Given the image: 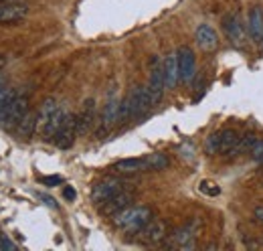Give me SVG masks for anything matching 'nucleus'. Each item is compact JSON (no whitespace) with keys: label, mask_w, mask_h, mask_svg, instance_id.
<instances>
[{"label":"nucleus","mask_w":263,"mask_h":251,"mask_svg":"<svg viewBox=\"0 0 263 251\" xmlns=\"http://www.w3.org/2000/svg\"><path fill=\"white\" fill-rule=\"evenodd\" d=\"M65 107H61L57 103L55 97H47L39 110V118H36V132L43 140H53L59 126L65 118Z\"/></svg>","instance_id":"1"},{"label":"nucleus","mask_w":263,"mask_h":251,"mask_svg":"<svg viewBox=\"0 0 263 251\" xmlns=\"http://www.w3.org/2000/svg\"><path fill=\"white\" fill-rule=\"evenodd\" d=\"M152 107H154V101L150 97L148 87L146 85H136V87H132L128 97L120 103V122L144 118Z\"/></svg>","instance_id":"2"},{"label":"nucleus","mask_w":263,"mask_h":251,"mask_svg":"<svg viewBox=\"0 0 263 251\" xmlns=\"http://www.w3.org/2000/svg\"><path fill=\"white\" fill-rule=\"evenodd\" d=\"M152 219V211H150V207H146V205H138V207H126V209H122L120 213H116L114 215V227L118 229V231H122V233H126V235H136L148 221Z\"/></svg>","instance_id":"3"},{"label":"nucleus","mask_w":263,"mask_h":251,"mask_svg":"<svg viewBox=\"0 0 263 251\" xmlns=\"http://www.w3.org/2000/svg\"><path fill=\"white\" fill-rule=\"evenodd\" d=\"M239 132L233 130V128H225V130H219V132H213L206 142H204V150L209 156H217V154H229L231 148L237 144L239 140Z\"/></svg>","instance_id":"4"},{"label":"nucleus","mask_w":263,"mask_h":251,"mask_svg":"<svg viewBox=\"0 0 263 251\" xmlns=\"http://www.w3.org/2000/svg\"><path fill=\"white\" fill-rule=\"evenodd\" d=\"M164 245L166 247H172V249H180V251L195 249V247H197V221L174 229L172 235H166Z\"/></svg>","instance_id":"5"},{"label":"nucleus","mask_w":263,"mask_h":251,"mask_svg":"<svg viewBox=\"0 0 263 251\" xmlns=\"http://www.w3.org/2000/svg\"><path fill=\"white\" fill-rule=\"evenodd\" d=\"M166 239V223L162 219H150L138 233H136V241L140 245L152 247V245H160Z\"/></svg>","instance_id":"6"},{"label":"nucleus","mask_w":263,"mask_h":251,"mask_svg":"<svg viewBox=\"0 0 263 251\" xmlns=\"http://www.w3.org/2000/svg\"><path fill=\"white\" fill-rule=\"evenodd\" d=\"M27 114H29V95H16L14 101L6 107V112L0 116V126L4 130H14Z\"/></svg>","instance_id":"7"},{"label":"nucleus","mask_w":263,"mask_h":251,"mask_svg":"<svg viewBox=\"0 0 263 251\" xmlns=\"http://www.w3.org/2000/svg\"><path fill=\"white\" fill-rule=\"evenodd\" d=\"M124 188H128L124 178H120V176H105V178H101L99 183L93 185V188H91V201L99 207L101 203H105L107 199H111L114 194H118Z\"/></svg>","instance_id":"8"},{"label":"nucleus","mask_w":263,"mask_h":251,"mask_svg":"<svg viewBox=\"0 0 263 251\" xmlns=\"http://www.w3.org/2000/svg\"><path fill=\"white\" fill-rule=\"evenodd\" d=\"M148 92L150 97L154 101V105H158L164 97L166 92V83H164V69H162V61L158 57H152L150 61V79H148Z\"/></svg>","instance_id":"9"},{"label":"nucleus","mask_w":263,"mask_h":251,"mask_svg":"<svg viewBox=\"0 0 263 251\" xmlns=\"http://www.w3.org/2000/svg\"><path fill=\"white\" fill-rule=\"evenodd\" d=\"M176 59H178V77H180V83H191L195 79V73H197V57H195V51L186 45L178 47L176 49Z\"/></svg>","instance_id":"10"},{"label":"nucleus","mask_w":263,"mask_h":251,"mask_svg":"<svg viewBox=\"0 0 263 251\" xmlns=\"http://www.w3.org/2000/svg\"><path fill=\"white\" fill-rule=\"evenodd\" d=\"M75 136H79V134H77V116H75V114H65V118H63V122L59 126V130H57V134H55L53 142H55L57 148L67 150V148L73 146Z\"/></svg>","instance_id":"11"},{"label":"nucleus","mask_w":263,"mask_h":251,"mask_svg":"<svg viewBox=\"0 0 263 251\" xmlns=\"http://www.w3.org/2000/svg\"><path fill=\"white\" fill-rule=\"evenodd\" d=\"M223 31H225V34L229 37V41L235 47L241 49V47L245 45V41H247V31H245V25L241 23L239 14L229 12V14L223 16Z\"/></svg>","instance_id":"12"},{"label":"nucleus","mask_w":263,"mask_h":251,"mask_svg":"<svg viewBox=\"0 0 263 251\" xmlns=\"http://www.w3.org/2000/svg\"><path fill=\"white\" fill-rule=\"evenodd\" d=\"M120 99L116 94H109L107 101H105V107H103V114H101V122H99L98 136H103L105 132H109L114 126L120 122Z\"/></svg>","instance_id":"13"},{"label":"nucleus","mask_w":263,"mask_h":251,"mask_svg":"<svg viewBox=\"0 0 263 251\" xmlns=\"http://www.w3.org/2000/svg\"><path fill=\"white\" fill-rule=\"evenodd\" d=\"M132 201H134V192L128 190V188H124V190H120L118 194H114L111 199H107L105 203H101V205H99V213H101L103 217H114V215L120 213L122 209L130 207Z\"/></svg>","instance_id":"14"},{"label":"nucleus","mask_w":263,"mask_h":251,"mask_svg":"<svg viewBox=\"0 0 263 251\" xmlns=\"http://www.w3.org/2000/svg\"><path fill=\"white\" fill-rule=\"evenodd\" d=\"M195 41L197 45L200 47V51L204 53H211L219 47V37H217V31L211 27V25H198L197 32H195Z\"/></svg>","instance_id":"15"},{"label":"nucleus","mask_w":263,"mask_h":251,"mask_svg":"<svg viewBox=\"0 0 263 251\" xmlns=\"http://www.w3.org/2000/svg\"><path fill=\"white\" fill-rule=\"evenodd\" d=\"M29 6L27 4H0V25H12L27 16Z\"/></svg>","instance_id":"16"},{"label":"nucleus","mask_w":263,"mask_h":251,"mask_svg":"<svg viewBox=\"0 0 263 251\" xmlns=\"http://www.w3.org/2000/svg\"><path fill=\"white\" fill-rule=\"evenodd\" d=\"M118 174H138V172H150L148 168V160L144 158H124V160H118L114 166H111Z\"/></svg>","instance_id":"17"},{"label":"nucleus","mask_w":263,"mask_h":251,"mask_svg":"<svg viewBox=\"0 0 263 251\" xmlns=\"http://www.w3.org/2000/svg\"><path fill=\"white\" fill-rule=\"evenodd\" d=\"M96 124V99H87L83 103V110L81 114L77 116V134L83 136L87 134Z\"/></svg>","instance_id":"18"},{"label":"nucleus","mask_w":263,"mask_h":251,"mask_svg":"<svg viewBox=\"0 0 263 251\" xmlns=\"http://www.w3.org/2000/svg\"><path fill=\"white\" fill-rule=\"evenodd\" d=\"M162 69H164L166 89H174V87L180 83V77H178V59H176V53H168L164 59H162Z\"/></svg>","instance_id":"19"},{"label":"nucleus","mask_w":263,"mask_h":251,"mask_svg":"<svg viewBox=\"0 0 263 251\" xmlns=\"http://www.w3.org/2000/svg\"><path fill=\"white\" fill-rule=\"evenodd\" d=\"M247 31L249 37L253 39V43H261L263 41V10L261 6H253L249 10L247 16Z\"/></svg>","instance_id":"20"},{"label":"nucleus","mask_w":263,"mask_h":251,"mask_svg":"<svg viewBox=\"0 0 263 251\" xmlns=\"http://www.w3.org/2000/svg\"><path fill=\"white\" fill-rule=\"evenodd\" d=\"M255 140H257V136H255L253 132H247V134L239 136L237 144L231 148V152L225 154V156L229 158V160H233V158H239V156H243V154H249L251 148H253V144H255Z\"/></svg>","instance_id":"21"},{"label":"nucleus","mask_w":263,"mask_h":251,"mask_svg":"<svg viewBox=\"0 0 263 251\" xmlns=\"http://www.w3.org/2000/svg\"><path fill=\"white\" fill-rule=\"evenodd\" d=\"M36 118H39V114H34V112L29 110V114L21 120V124L14 128L16 136H18L21 140H31V138H33V134L36 132Z\"/></svg>","instance_id":"22"},{"label":"nucleus","mask_w":263,"mask_h":251,"mask_svg":"<svg viewBox=\"0 0 263 251\" xmlns=\"http://www.w3.org/2000/svg\"><path fill=\"white\" fill-rule=\"evenodd\" d=\"M148 160V168H150V172H156V170H164L168 168V164H170V160L162 154V152H154V154H148L146 156Z\"/></svg>","instance_id":"23"},{"label":"nucleus","mask_w":263,"mask_h":251,"mask_svg":"<svg viewBox=\"0 0 263 251\" xmlns=\"http://www.w3.org/2000/svg\"><path fill=\"white\" fill-rule=\"evenodd\" d=\"M18 95V92L14 87H2L0 89V116L6 112V107L14 101V97Z\"/></svg>","instance_id":"24"},{"label":"nucleus","mask_w":263,"mask_h":251,"mask_svg":"<svg viewBox=\"0 0 263 251\" xmlns=\"http://www.w3.org/2000/svg\"><path fill=\"white\" fill-rule=\"evenodd\" d=\"M198 190H200L202 194H209V196H219V194H221V187L215 185L213 181H200Z\"/></svg>","instance_id":"25"},{"label":"nucleus","mask_w":263,"mask_h":251,"mask_svg":"<svg viewBox=\"0 0 263 251\" xmlns=\"http://www.w3.org/2000/svg\"><path fill=\"white\" fill-rule=\"evenodd\" d=\"M249 156H251L253 162H257V164L261 162L263 160V138H257V140H255V144H253V148H251Z\"/></svg>","instance_id":"26"},{"label":"nucleus","mask_w":263,"mask_h":251,"mask_svg":"<svg viewBox=\"0 0 263 251\" xmlns=\"http://www.w3.org/2000/svg\"><path fill=\"white\" fill-rule=\"evenodd\" d=\"M14 249H16V245H14L8 237L0 235V251H14Z\"/></svg>","instance_id":"27"},{"label":"nucleus","mask_w":263,"mask_h":251,"mask_svg":"<svg viewBox=\"0 0 263 251\" xmlns=\"http://www.w3.org/2000/svg\"><path fill=\"white\" fill-rule=\"evenodd\" d=\"M63 196H65L67 201H73V199H75V196H77V192H75V188L65 187V190H63Z\"/></svg>","instance_id":"28"},{"label":"nucleus","mask_w":263,"mask_h":251,"mask_svg":"<svg viewBox=\"0 0 263 251\" xmlns=\"http://www.w3.org/2000/svg\"><path fill=\"white\" fill-rule=\"evenodd\" d=\"M45 185H59L61 183V176H47V178H41Z\"/></svg>","instance_id":"29"},{"label":"nucleus","mask_w":263,"mask_h":251,"mask_svg":"<svg viewBox=\"0 0 263 251\" xmlns=\"http://www.w3.org/2000/svg\"><path fill=\"white\" fill-rule=\"evenodd\" d=\"M253 215H255V219L259 221V223H263V207H261V205L253 209Z\"/></svg>","instance_id":"30"},{"label":"nucleus","mask_w":263,"mask_h":251,"mask_svg":"<svg viewBox=\"0 0 263 251\" xmlns=\"http://www.w3.org/2000/svg\"><path fill=\"white\" fill-rule=\"evenodd\" d=\"M4 63H6V61H4V59H0V69H2V67H4Z\"/></svg>","instance_id":"31"},{"label":"nucleus","mask_w":263,"mask_h":251,"mask_svg":"<svg viewBox=\"0 0 263 251\" xmlns=\"http://www.w3.org/2000/svg\"><path fill=\"white\" fill-rule=\"evenodd\" d=\"M4 2H10V0H0V4H4Z\"/></svg>","instance_id":"32"},{"label":"nucleus","mask_w":263,"mask_h":251,"mask_svg":"<svg viewBox=\"0 0 263 251\" xmlns=\"http://www.w3.org/2000/svg\"><path fill=\"white\" fill-rule=\"evenodd\" d=\"M2 87H4V83H2V79H0V89H2Z\"/></svg>","instance_id":"33"},{"label":"nucleus","mask_w":263,"mask_h":251,"mask_svg":"<svg viewBox=\"0 0 263 251\" xmlns=\"http://www.w3.org/2000/svg\"><path fill=\"white\" fill-rule=\"evenodd\" d=\"M259 164H261V166H263V160H261V162H259Z\"/></svg>","instance_id":"34"},{"label":"nucleus","mask_w":263,"mask_h":251,"mask_svg":"<svg viewBox=\"0 0 263 251\" xmlns=\"http://www.w3.org/2000/svg\"><path fill=\"white\" fill-rule=\"evenodd\" d=\"M261 43H263V41H261Z\"/></svg>","instance_id":"35"}]
</instances>
